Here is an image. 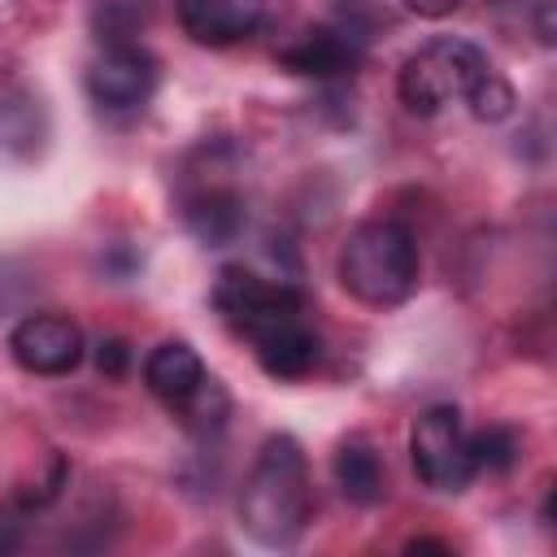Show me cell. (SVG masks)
I'll return each mask as SVG.
<instances>
[{"instance_id":"obj_14","label":"cell","mask_w":557,"mask_h":557,"mask_svg":"<svg viewBox=\"0 0 557 557\" xmlns=\"http://www.w3.org/2000/svg\"><path fill=\"white\" fill-rule=\"evenodd\" d=\"M200 379H205V361H200V352L187 339H165L144 361V383L165 405H178Z\"/></svg>"},{"instance_id":"obj_7","label":"cell","mask_w":557,"mask_h":557,"mask_svg":"<svg viewBox=\"0 0 557 557\" xmlns=\"http://www.w3.org/2000/svg\"><path fill=\"white\" fill-rule=\"evenodd\" d=\"M9 352L30 374H70L83 361V331L65 313H26L9 335Z\"/></svg>"},{"instance_id":"obj_10","label":"cell","mask_w":557,"mask_h":557,"mask_svg":"<svg viewBox=\"0 0 557 557\" xmlns=\"http://www.w3.org/2000/svg\"><path fill=\"white\" fill-rule=\"evenodd\" d=\"M244 222H248V209L231 183H200L183 196V226L209 248L235 244Z\"/></svg>"},{"instance_id":"obj_12","label":"cell","mask_w":557,"mask_h":557,"mask_svg":"<svg viewBox=\"0 0 557 557\" xmlns=\"http://www.w3.org/2000/svg\"><path fill=\"white\" fill-rule=\"evenodd\" d=\"M44 139H48L44 100L22 83L0 87V148L9 157H35Z\"/></svg>"},{"instance_id":"obj_13","label":"cell","mask_w":557,"mask_h":557,"mask_svg":"<svg viewBox=\"0 0 557 557\" xmlns=\"http://www.w3.org/2000/svg\"><path fill=\"white\" fill-rule=\"evenodd\" d=\"M331 470H335V483L344 492V500L352 505H379L383 492H387V474H383V457L379 448L366 440V435H348L335 457H331Z\"/></svg>"},{"instance_id":"obj_3","label":"cell","mask_w":557,"mask_h":557,"mask_svg":"<svg viewBox=\"0 0 557 557\" xmlns=\"http://www.w3.org/2000/svg\"><path fill=\"white\" fill-rule=\"evenodd\" d=\"M492 70L487 52L470 39H453V35H435L426 39L418 52L405 57L400 74H396V91H400V104L409 113H440L444 104L453 100H466L470 87Z\"/></svg>"},{"instance_id":"obj_15","label":"cell","mask_w":557,"mask_h":557,"mask_svg":"<svg viewBox=\"0 0 557 557\" xmlns=\"http://www.w3.org/2000/svg\"><path fill=\"white\" fill-rule=\"evenodd\" d=\"M174 409V418L183 422V431H191V435H218L222 426H226V418H231V392L218 383V379H200L178 405H170Z\"/></svg>"},{"instance_id":"obj_18","label":"cell","mask_w":557,"mask_h":557,"mask_svg":"<svg viewBox=\"0 0 557 557\" xmlns=\"http://www.w3.org/2000/svg\"><path fill=\"white\" fill-rule=\"evenodd\" d=\"M470 113L479 117V122H500V117H509L513 113V104H518V96H513V87L496 74V70H487L474 87H470Z\"/></svg>"},{"instance_id":"obj_20","label":"cell","mask_w":557,"mask_h":557,"mask_svg":"<svg viewBox=\"0 0 557 557\" xmlns=\"http://www.w3.org/2000/svg\"><path fill=\"white\" fill-rule=\"evenodd\" d=\"M96 370L100 374H109V379H122L126 374V366H131V344L126 339H117V335H109V339H100L96 344Z\"/></svg>"},{"instance_id":"obj_6","label":"cell","mask_w":557,"mask_h":557,"mask_svg":"<svg viewBox=\"0 0 557 557\" xmlns=\"http://www.w3.org/2000/svg\"><path fill=\"white\" fill-rule=\"evenodd\" d=\"M157 91V57L144 44H104L87 65V96L104 113H135Z\"/></svg>"},{"instance_id":"obj_21","label":"cell","mask_w":557,"mask_h":557,"mask_svg":"<svg viewBox=\"0 0 557 557\" xmlns=\"http://www.w3.org/2000/svg\"><path fill=\"white\" fill-rule=\"evenodd\" d=\"M409 4V13H418V17H448V13H457L461 9V0H405Z\"/></svg>"},{"instance_id":"obj_11","label":"cell","mask_w":557,"mask_h":557,"mask_svg":"<svg viewBox=\"0 0 557 557\" xmlns=\"http://www.w3.org/2000/svg\"><path fill=\"white\" fill-rule=\"evenodd\" d=\"M252 344H257V366L270 379H305L322 357V339L305 318L278 322L265 335H257Z\"/></svg>"},{"instance_id":"obj_19","label":"cell","mask_w":557,"mask_h":557,"mask_svg":"<svg viewBox=\"0 0 557 557\" xmlns=\"http://www.w3.org/2000/svg\"><path fill=\"white\" fill-rule=\"evenodd\" d=\"M139 265H144V257H139L131 244H109V248L100 252V274H104V278H113V283L135 278V274H139Z\"/></svg>"},{"instance_id":"obj_5","label":"cell","mask_w":557,"mask_h":557,"mask_svg":"<svg viewBox=\"0 0 557 557\" xmlns=\"http://www.w3.org/2000/svg\"><path fill=\"white\" fill-rule=\"evenodd\" d=\"M213 309L235 335H265L278 322L305 318V292L278 278H261L244 265H222L213 278Z\"/></svg>"},{"instance_id":"obj_2","label":"cell","mask_w":557,"mask_h":557,"mask_svg":"<svg viewBox=\"0 0 557 557\" xmlns=\"http://www.w3.org/2000/svg\"><path fill=\"white\" fill-rule=\"evenodd\" d=\"M335 274L348 296L361 305H400L418 287V244L413 231L396 218H370L348 231Z\"/></svg>"},{"instance_id":"obj_4","label":"cell","mask_w":557,"mask_h":557,"mask_svg":"<svg viewBox=\"0 0 557 557\" xmlns=\"http://www.w3.org/2000/svg\"><path fill=\"white\" fill-rule=\"evenodd\" d=\"M409 457H413L418 479L431 492H444V496L466 492L470 479L479 474L474 457H470V431H466L457 405H431V409H422L413 418V426H409Z\"/></svg>"},{"instance_id":"obj_16","label":"cell","mask_w":557,"mask_h":557,"mask_svg":"<svg viewBox=\"0 0 557 557\" xmlns=\"http://www.w3.org/2000/svg\"><path fill=\"white\" fill-rule=\"evenodd\" d=\"M152 17V4L148 0H100L91 9V26H96V39L100 44H135L131 35H139Z\"/></svg>"},{"instance_id":"obj_8","label":"cell","mask_w":557,"mask_h":557,"mask_svg":"<svg viewBox=\"0 0 557 557\" xmlns=\"http://www.w3.org/2000/svg\"><path fill=\"white\" fill-rule=\"evenodd\" d=\"M357 61H361V39L348 35V30H335V26H309L287 48H278V65L287 74L318 78V83L352 74Z\"/></svg>"},{"instance_id":"obj_17","label":"cell","mask_w":557,"mask_h":557,"mask_svg":"<svg viewBox=\"0 0 557 557\" xmlns=\"http://www.w3.org/2000/svg\"><path fill=\"white\" fill-rule=\"evenodd\" d=\"M518 453H522V440H518V431H513V426L492 422V426H483V431H474V435H470V457H474V470L505 474V470H513Z\"/></svg>"},{"instance_id":"obj_22","label":"cell","mask_w":557,"mask_h":557,"mask_svg":"<svg viewBox=\"0 0 557 557\" xmlns=\"http://www.w3.org/2000/svg\"><path fill=\"white\" fill-rule=\"evenodd\" d=\"M426 548H435V553H448V544H444V540H409V553H426Z\"/></svg>"},{"instance_id":"obj_9","label":"cell","mask_w":557,"mask_h":557,"mask_svg":"<svg viewBox=\"0 0 557 557\" xmlns=\"http://www.w3.org/2000/svg\"><path fill=\"white\" fill-rule=\"evenodd\" d=\"M265 17V0H178V26L205 48H231L248 39Z\"/></svg>"},{"instance_id":"obj_1","label":"cell","mask_w":557,"mask_h":557,"mask_svg":"<svg viewBox=\"0 0 557 557\" xmlns=\"http://www.w3.org/2000/svg\"><path fill=\"white\" fill-rule=\"evenodd\" d=\"M309 513V461L292 435H270L239 487V527L265 548H287L305 535Z\"/></svg>"}]
</instances>
